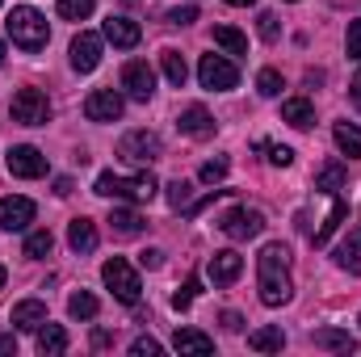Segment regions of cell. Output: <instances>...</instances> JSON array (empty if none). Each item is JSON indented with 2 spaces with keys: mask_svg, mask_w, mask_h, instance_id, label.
I'll use <instances>...</instances> for the list:
<instances>
[{
  "mask_svg": "<svg viewBox=\"0 0 361 357\" xmlns=\"http://www.w3.org/2000/svg\"><path fill=\"white\" fill-rule=\"evenodd\" d=\"M257 286H261V303L265 307H286L294 298V282H290V248L286 244H265L257 257Z\"/></svg>",
  "mask_w": 361,
  "mask_h": 357,
  "instance_id": "6da1fadb",
  "label": "cell"
},
{
  "mask_svg": "<svg viewBox=\"0 0 361 357\" xmlns=\"http://www.w3.org/2000/svg\"><path fill=\"white\" fill-rule=\"evenodd\" d=\"M4 30H8V38H13L21 51H42V47H47V38H51L47 17H42L38 8H30V4H17V8L8 13Z\"/></svg>",
  "mask_w": 361,
  "mask_h": 357,
  "instance_id": "7a4b0ae2",
  "label": "cell"
},
{
  "mask_svg": "<svg viewBox=\"0 0 361 357\" xmlns=\"http://www.w3.org/2000/svg\"><path fill=\"white\" fill-rule=\"evenodd\" d=\"M156 177L152 173H139V177H114V173H101L97 185H92V193H101V198H130V202H152L156 198Z\"/></svg>",
  "mask_w": 361,
  "mask_h": 357,
  "instance_id": "3957f363",
  "label": "cell"
},
{
  "mask_svg": "<svg viewBox=\"0 0 361 357\" xmlns=\"http://www.w3.org/2000/svg\"><path fill=\"white\" fill-rule=\"evenodd\" d=\"M101 282L114 290V298L118 303H126V307H135L139 303V294H143V282H139V269L130 265V261H122V257H109L105 265H101Z\"/></svg>",
  "mask_w": 361,
  "mask_h": 357,
  "instance_id": "277c9868",
  "label": "cell"
},
{
  "mask_svg": "<svg viewBox=\"0 0 361 357\" xmlns=\"http://www.w3.org/2000/svg\"><path fill=\"white\" fill-rule=\"evenodd\" d=\"M197 80H202V89H210V92H227L240 85V68L227 55H202L197 59Z\"/></svg>",
  "mask_w": 361,
  "mask_h": 357,
  "instance_id": "5b68a950",
  "label": "cell"
},
{
  "mask_svg": "<svg viewBox=\"0 0 361 357\" xmlns=\"http://www.w3.org/2000/svg\"><path fill=\"white\" fill-rule=\"evenodd\" d=\"M8 114H13V122H21V126H47V122H51V101H47L42 89H21L13 97Z\"/></svg>",
  "mask_w": 361,
  "mask_h": 357,
  "instance_id": "8992f818",
  "label": "cell"
},
{
  "mask_svg": "<svg viewBox=\"0 0 361 357\" xmlns=\"http://www.w3.org/2000/svg\"><path fill=\"white\" fill-rule=\"evenodd\" d=\"M160 152H164L160 135H152V131H126L118 143V156L126 164H152V160H160Z\"/></svg>",
  "mask_w": 361,
  "mask_h": 357,
  "instance_id": "52a82bcc",
  "label": "cell"
},
{
  "mask_svg": "<svg viewBox=\"0 0 361 357\" xmlns=\"http://www.w3.org/2000/svg\"><path fill=\"white\" fill-rule=\"evenodd\" d=\"M219 231H223L227 240H252V236L265 231V214L252 210V206H235V210H227V214L219 219Z\"/></svg>",
  "mask_w": 361,
  "mask_h": 357,
  "instance_id": "ba28073f",
  "label": "cell"
},
{
  "mask_svg": "<svg viewBox=\"0 0 361 357\" xmlns=\"http://www.w3.org/2000/svg\"><path fill=\"white\" fill-rule=\"evenodd\" d=\"M122 89L130 101H152V92H156V72L143 63V59H130L126 68H122Z\"/></svg>",
  "mask_w": 361,
  "mask_h": 357,
  "instance_id": "9c48e42d",
  "label": "cell"
},
{
  "mask_svg": "<svg viewBox=\"0 0 361 357\" xmlns=\"http://www.w3.org/2000/svg\"><path fill=\"white\" fill-rule=\"evenodd\" d=\"M4 164H8V173L21 181H34L47 173V156L38 152V147H30V143H21V147H13L8 156H4Z\"/></svg>",
  "mask_w": 361,
  "mask_h": 357,
  "instance_id": "30bf717a",
  "label": "cell"
},
{
  "mask_svg": "<svg viewBox=\"0 0 361 357\" xmlns=\"http://www.w3.org/2000/svg\"><path fill=\"white\" fill-rule=\"evenodd\" d=\"M122 109H126V101H122V92H114V89H97V92L85 97V114H89V122H118Z\"/></svg>",
  "mask_w": 361,
  "mask_h": 357,
  "instance_id": "8fae6325",
  "label": "cell"
},
{
  "mask_svg": "<svg viewBox=\"0 0 361 357\" xmlns=\"http://www.w3.org/2000/svg\"><path fill=\"white\" fill-rule=\"evenodd\" d=\"M34 214H38V206H34L30 198H21V193L0 198V227H4V231H25V227L34 223Z\"/></svg>",
  "mask_w": 361,
  "mask_h": 357,
  "instance_id": "7c38bea8",
  "label": "cell"
},
{
  "mask_svg": "<svg viewBox=\"0 0 361 357\" xmlns=\"http://www.w3.org/2000/svg\"><path fill=\"white\" fill-rule=\"evenodd\" d=\"M180 135H189V139H206V135H214V118H210V109L206 105H185L177 118Z\"/></svg>",
  "mask_w": 361,
  "mask_h": 357,
  "instance_id": "4fadbf2b",
  "label": "cell"
},
{
  "mask_svg": "<svg viewBox=\"0 0 361 357\" xmlns=\"http://www.w3.org/2000/svg\"><path fill=\"white\" fill-rule=\"evenodd\" d=\"M240 273H244V257H240V253H214L210 265H206V277H210L214 286H231Z\"/></svg>",
  "mask_w": 361,
  "mask_h": 357,
  "instance_id": "5bb4252c",
  "label": "cell"
},
{
  "mask_svg": "<svg viewBox=\"0 0 361 357\" xmlns=\"http://www.w3.org/2000/svg\"><path fill=\"white\" fill-rule=\"evenodd\" d=\"M101 63V38L97 34H76L72 38V68L76 72H92Z\"/></svg>",
  "mask_w": 361,
  "mask_h": 357,
  "instance_id": "9a60e30c",
  "label": "cell"
},
{
  "mask_svg": "<svg viewBox=\"0 0 361 357\" xmlns=\"http://www.w3.org/2000/svg\"><path fill=\"white\" fill-rule=\"evenodd\" d=\"M139 38H143L139 21H130V17H109V21H105V42L130 51V47H139Z\"/></svg>",
  "mask_w": 361,
  "mask_h": 357,
  "instance_id": "2e32d148",
  "label": "cell"
},
{
  "mask_svg": "<svg viewBox=\"0 0 361 357\" xmlns=\"http://www.w3.org/2000/svg\"><path fill=\"white\" fill-rule=\"evenodd\" d=\"M345 219H349V202H345L341 193H332V210H328V219H324V223L315 227V236H311V244H315V248H324V244L332 240V231H336V227H341Z\"/></svg>",
  "mask_w": 361,
  "mask_h": 357,
  "instance_id": "e0dca14e",
  "label": "cell"
},
{
  "mask_svg": "<svg viewBox=\"0 0 361 357\" xmlns=\"http://www.w3.org/2000/svg\"><path fill=\"white\" fill-rule=\"evenodd\" d=\"M13 324H17L21 332H38V328L47 324V303H38V298L17 303V307H13Z\"/></svg>",
  "mask_w": 361,
  "mask_h": 357,
  "instance_id": "ac0fdd59",
  "label": "cell"
},
{
  "mask_svg": "<svg viewBox=\"0 0 361 357\" xmlns=\"http://www.w3.org/2000/svg\"><path fill=\"white\" fill-rule=\"evenodd\" d=\"M173 349H177V353L206 357V353H214V341H210L206 332H197V328H177V337H173Z\"/></svg>",
  "mask_w": 361,
  "mask_h": 357,
  "instance_id": "d6986e66",
  "label": "cell"
},
{
  "mask_svg": "<svg viewBox=\"0 0 361 357\" xmlns=\"http://www.w3.org/2000/svg\"><path fill=\"white\" fill-rule=\"evenodd\" d=\"M281 118H286L294 131H307V126L315 122V109H311L307 97H286V101H281Z\"/></svg>",
  "mask_w": 361,
  "mask_h": 357,
  "instance_id": "ffe728a7",
  "label": "cell"
},
{
  "mask_svg": "<svg viewBox=\"0 0 361 357\" xmlns=\"http://www.w3.org/2000/svg\"><path fill=\"white\" fill-rule=\"evenodd\" d=\"M68 244H72V253H92L97 248V223L92 219H72V227H68Z\"/></svg>",
  "mask_w": 361,
  "mask_h": 357,
  "instance_id": "44dd1931",
  "label": "cell"
},
{
  "mask_svg": "<svg viewBox=\"0 0 361 357\" xmlns=\"http://www.w3.org/2000/svg\"><path fill=\"white\" fill-rule=\"evenodd\" d=\"M336 265L345 269V273H361V227H353L349 231V240L345 244H336Z\"/></svg>",
  "mask_w": 361,
  "mask_h": 357,
  "instance_id": "7402d4cb",
  "label": "cell"
},
{
  "mask_svg": "<svg viewBox=\"0 0 361 357\" xmlns=\"http://www.w3.org/2000/svg\"><path fill=\"white\" fill-rule=\"evenodd\" d=\"M332 139H336V147H341L349 160H361V126H353V122H336V126H332Z\"/></svg>",
  "mask_w": 361,
  "mask_h": 357,
  "instance_id": "603a6c76",
  "label": "cell"
},
{
  "mask_svg": "<svg viewBox=\"0 0 361 357\" xmlns=\"http://www.w3.org/2000/svg\"><path fill=\"white\" fill-rule=\"evenodd\" d=\"M311 341H315V349H336V353H353L357 349V341L349 332H341V328H319Z\"/></svg>",
  "mask_w": 361,
  "mask_h": 357,
  "instance_id": "cb8c5ba5",
  "label": "cell"
},
{
  "mask_svg": "<svg viewBox=\"0 0 361 357\" xmlns=\"http://www.w3.org/2000/svg\"><path fill=\"white\" fill-rule=\"evenodd\" d=\"M248 349H257V353H281L286 349V332L281 328H257V332H248Z\"/></svg>",
  "mask_w": 361,
  "mask_h": 357,
  "instance_id": "d4e9b609",
  "label": "cell"
},
{
  "mask_svg": "<svg viewBox=\"0 0 361 357\" xmlns=\"http://www.w3.org/2000/svg\"><path fill=\"white\" fill-rule=\"evenodd\" d=\"M63 349H68V332H63L59 324H42V328H38V353L55 357V353H63Z\"/></svg>",
  "mask_w": 361,
  "mask_h": 357,
  "instance_id": "484cf974",
  "label": "cell"
},
{
  "mask_svg": "<svg viewBox=\"0 0 361 357\" xmlns=\"http://www.w3.org/2000/svg\"><path fill=\"white\" fill-rule=\"evenodd\" d=\"M109 227H114V236H122V240H130V236H139V231H143V219H139L135 210H126V206H118V210H109Z\"/></svg>",
  "mask_w": 361,
  "mask_h": 357,
  "instance_id": "4316f807",
  "label": "cell"
},
{
  "mask_svg": "<svg viewBox=\"0 0 361 357\" xmlns=\"http://www.w3.org/2000/svg\"><path fill=\"white\" fill-rule=\"evenodd\" d=\"M214 42H219L227 55H248V38H244L235 25H214Z\"/></svg>",
  "mask_w": 361,
  "mask_h": 357,
  "instance_id": "83f0119b",
  "label": "cell"
},
{
  "mask_svg": "<svg viewBox=\"0 0 361 357\" xmlns=\"http://www.w3.org/2000/svg\"><path fill=\"white\" fill-rule=\"evenodd\" d=\"M51 248H55V236H51L47 227H38V231H30V236H25V257H30V261L51 257Z\"/></svg>",
  "mask_w": 361,
  "mask_h": 357,
  "instance_id": "f1b7e54d",
  "label": "cell"
},
{
  "mask_svg": "<svg viewBox=\"0 0 361 357\" xmlns=\"http://www.w3.org/2000/svg\"><path fill=\"white\" fill-rule=\"evenodd\" d=\"M315 189H324V193H341V189H345V164H324V169L315 173Z\"/></svg>",
  "mask_w": 361,
  "mask_h": 357,
  "instance_id": "f546056e",
  "label": "cell"
},
{
  "mask_svg": "<svg viewBox=\"0 0 361 357\" xmlns=\"http://www.w3.org/2000/svg\"><path fill=\"white\" fill-rule=\"evenodd\" d=\"M160 63H164V76H169V85H173V89H180V85L189 80V68H185V59H180L177 51H164V55H160Z\"/></svg>",
  "mask_w": 361,
  "mask_h": 357,
  "instance_id": "4dcf8cb0",
  "label": "cell"
},
{
  "mask_svg": "<svg viewBox=\"0 0 361 357\" xmlns=\"http://www.w3.org/2000/svg\"><path fill=\"white\" fill-rule=\"evenodd\" d=\"M55 8H59V17H63V21H85V17H92L97 0H59Z\"/></svg>",
  "mask_w": 361,
  "mask_h": 357,
  "instance_id": "1f68e13d",
  "label": "cell"
},
{
  "mask_svg": "<svg viewBox=\"0 0 361 357\" xmlns=\"http://www.w3.org/2000/svg\"><path fill=\"white\" fill-rule=\"evenodd\" d=\"M68 311H72V320H92L97 315V298H92L89 290H76L68 298Z\"/></svg>",
  "mask_w": 361,
  "mask_h": 357,
  "instance_id": "d6a6232c",
  "label": "cell"
},
{
  "mask_svg": "<svg viewBox=\"0 0 361 357\" xmlns=\"http://www.w3.org/2000/svg\"><path fill=\"white\" fill-rule=\"evenodd\" d=\"M257 152H265V160L277 164V169H290V164H294V152H290L286 143H265V139H261V143H257Z\"/></svg>",
  "mask_w": 361,
  "mask_h": 357,
  "instance_id": "836d02e7",
  "label": "cell"
},
{
  "mask_svg": "<svg viewBox=\"0 0 361 357\" xmlns=\"http://www.w3.org/2000/svg\"><path fill=\"white\" fill-rule=\"evenodd\" d=\"M189 189H193V185H189V181H173V185H169V206H173V210H180V214H185V210H189V206H193V198H189Z\"/></svg>",
  "mask_w": 361,
  "mask_h": 357,
  "instance_id": "e575fe53",
  "label": "cell"
},
{
  "mask_svg": "<svg viewBox=\"0 0 361 357\" xmlns=\"http://www.w3.org/2000/svg\"><path fill=\"white\" fill-rule=\"evenodd\" d=\"M281 89H286V85H281V72H273V68H265V72L257 76V92H261V97H277Z\"/></svg>",
  "mask_w": 361,
  "mask_h": 357,
  "instance_id": "d590c367",
  "label": "cell"
},
{
  "mask_svg": "<svg viewBox=\"0 0 361 357\" xmlns=\"http://www.w3.org/2000/svg\"><path fill=\"white\" fill-rule=\"evenodd\" d=\"M197 290H202V286H197V277H189L177 294H173V307H177V311H189V303L197 298Z\"/></svg>",
  "mask_w": 361,
  "mask_h": 357,
  "instance_id": "8d00e7d4",
  "label": "cell"
},
{
  "mask_svg": "<svg viewBox=\"0 0 361 357\" xmlns=\"http://www.w3.org/2000/svg\"><path fill=\"white\" fill-rule=\"evenodd\" d=\"M197 177L206 181V185H214V181H223V177H227V160H223V156H219V160H206Z\"/></svg>",
  "mask_w": 361,
  "mask_h": 357,
  "instance_id": "74e56055",
  "label": "cell"
},
{
  "mask_svg": "<svg viewBox=\"0 0 361 357\" xmlns=\"http://www.w3.org/2000/svg\"><path fill=\"white\" fill-rule=\"evenodd\" d=\"M257 21H261L257 30H261V38H265V42H277V38H281V21H277L273 13H261Z\"/></svg>",
  "mask_w": 361,
  "mask_h": 357,
  "instance_id": "f35d334b",
  "label": "cell"
},
{
  "mask_svg": "<svg viewBox=\"0 0 361 357\" xmlns=\"http://www.w3.org/2000/svg\"><path fill=\"white\" fill-rule=\"evenodd\" d=\"M345 51H349V59H361V17L349 25V38H345Z\"/></svg>",
  "mask_w": 361,
  "mask_h": 357,
  "instance_id": "ab89813d",
  "label": "cell"
},
{
  "mask_svg": "<svg viewBox=\"0 0 361 357\" xmlns=\"http://www.w3.org/2000/svg\"><path fill=\"white\" fill-rule=\"evenodd\" d=\"M130 353L135 357H156L160 353V341H156V337H139V341L130 345Z\"/></svg>",
  "mask_w": 361,
  "mask_h": 357,
  "instance_id": "60d3db41",
  "label": "cell"
},
{
  "mask_svg": "<svg viewBox=\"0 0 361 357\" xmlns=\"http://www.w3.org/2000/svg\"><path fill=\"white\" fill-rule=\"evenodd\" d=\"M197 21V8L193 4H185V8H173L169 13V25H193Z\"/></svg>",
  "mask_w": 361,
  "mask_h": 357,
  "instance_id": "b9f144b4",
  "label": "cell"
},
{
  "mask_svg": "<svg viewBox=\"0 0 361 357\" xmlns=\"http://www.w3.org/2000/svg\"><path fill=\"white\" fill-rule=\"evenodd\" d=\"M139 265H143V269H160V265H164V253H160V248H147V253L139 257Z\"/></svg>",
  "mask_w": 361,
  "mask_h": 357,
  "instance_id": "7bdbcfd3",
  "label": "cell"
},
{
  "mask_svg": "<svg viewBox=\"0 0 361 357\" xmlns=\"http://www.w3.org/2000/svg\"><path fill=\"white\" fill-rule=\"evenodd\" d=\"M223 328H227V332H240V328H244V315H240V311H227V315H223Z\"/></svg>",
  "mask_w": 361,
  "mask_h": 357,
  "instance_id": "ee69618b",
  "label": "cell"
},
{
  "mask_svg": "<svg viewBox=\"0 0 361 357\" xmlns=\"http://www.w3.org/2000/svg\"><path fill=\"white\" fill-rule=\"evenodd\" d=\"M349 97H353V105L361 109V72L353 76V85H349Z\"/></svg>",
  "mask_w": 361,
  "mask_h": 357,
  "instance_id": "f6af8a7d",
  "label": "cell"
},
{
  "mask_svg": "<svg viewBox=\"0 0 361 357\" xmlns=\"http://www.w3.org/2000/svg\"><path fill=\"white\" fill-rule=\"evenodd\" d=\"M109 341H114V337H109V332H105V328H97V332H92V345H97V349H105V345H109Z\"/></svg>",
  "mask_w": 361,
  "mask_h": 357,
  "instance_id": "bcb514c9",
  "label": "cell"
},
{
  "mask_svg": "<svg viewBox=\"0 0 361 357\" xmlns=\"http://www.w3.org/2000/svg\"><path fill=\"white\" fill-rule=\"evenodd\" d=\"M0 353H17V341L13 337H0Z\"/></svg>",
  "mask_w": 361,
  "mask_h": 357,
  "instance_id": "7dc6e473",
  "label": "cell"
},
{
  "mask_svg": "<svg viewBox=\"0 0 361 357\" xmlns=\"http://www.w3.org/2000/svg\"><path fill=\"white\" fill-rule=\"evenodd\" d=\"M55 193H59V198H63V193H72V181L59 177V181H55Z\"/></svg>",
  "mask_w": 361,
  "mask_h": 357,
  "instance_id": "c3c4849f",
  "label": "cell"
},
{
  "mask_svg": "<svg viewBox=\"0 0 361 357\" xmlns=\"http://www.w3.org/2000/svg\"><path fill=\"white\" fill-rule=\"evenodd\" d=\"M227 4H235V8H248V4H257V0H227Z\"/></svg>",
  "mask_w": 361,
  "mask_h": 357,
  "instance_id": "681fc988",
  "label": "cell"
},
{
  "mask_svg": "<svg viewBox=\"0 0 361 357\" xmlns=\"http://www.w3.org/2000/svg\"><path fill=\"white\" fill-rule=\"evenodd\" d=\"M4 277H8V273H4V265H0V290H4Z\"/></svg>",
  "mask_w": 361,
  "mask_h": 357,
  "instance_id": "f907efd6",
  "label": "cell"
},
{
  "mask_svg": "<svg viewBox=\"0 0 361 357\" xmlns=\"http://www.w3.org/2000/svg\"><path fill=\"white\" fill-rule=\"evenodd\" d=\"M0 63H4V42H0Z\"/></svg>",
  "mask_w": 361,
  "mask_h": 357,
  "instance_id": "816d5d0a",
  "label": "cell"
},
{
  "mask_svg": "<svg viewBox=\"0 0 361 357\" xmlns=\"http://www.w3.org/2000/svg\"><path fill=\"white\" fill-rule=\"evenodd\" d=\"M286 4H298V0H286Z\"/></svg>",
  "mask_w": 361,
  "mask_h": 357,
  "instance_id": "f5cc1de1",
  "label": "cell"
},
{
  "mask_svg": "<svg viewBox=\"0 0 361 357\" xmlns=\"http://www.w3.org/2000/svg\"><path fill=\"white\" fill-rule=\"evenodd\" d=\"M357 324H361V315H357Z\"/></svg>",
  "mask_w": 361,
  "mask_h": 357,
  "instance_id": "db71d44e",
  "label": "cell"
}]
</instances>
